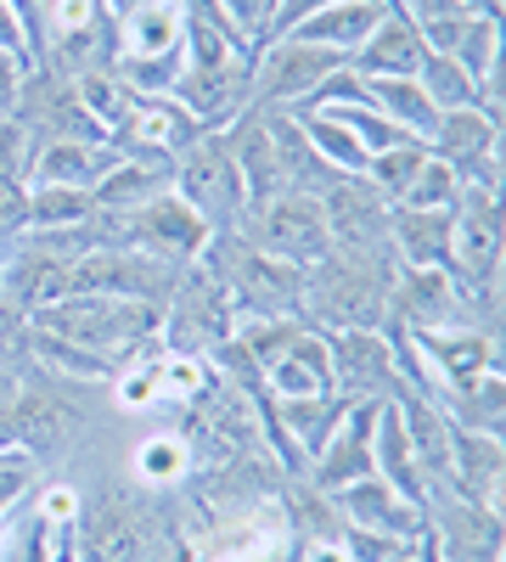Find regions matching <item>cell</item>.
Instances as JSON below:
<instances>
[{
	"label": "cell",
	"instance_id": "5bb4252c",
	"mask_svg": "<svg viewBox=\"0 0 506 562\" xmlns=\"http://www.w3.org/2000/svg\"><path fill=\"white\" fill-rule=\"evenodd\" d=\"M333 349V389L344 400H394L400 383V366L394 349L378 326H360V333H327Z\"/></svg>",
	"mask_w": 506,
	"mask_h": 562
},
{
	"label": "cell",
	"instance_id": "e575fe53",
	"mask_svg": "<svg viewBox=\"0 0 506 562\" xmlns=\"http://www.w3.org/2000/svg\"><path fill=\"white\" fill-rule=\"evenodd\" d=\"M417 85H423V97H428L439 113H450V108H479V85L456 68L445 52H428V57H423Z\"/></svg>",
	"mask_w": 506,
	"mask_h": 562
},
{
	"label": "cell",
	"instance_id": "ac0fdd59",
	"mask_svg": "<svg viewBox=\"0 0 506 562\" xmlns=\"http://www.w3.org/2000/svg\"><path fill=\"white\" fill-rule=\"evenodd\" d=\"M445 484L456 495L501 512V484H506V445H501V434L450 428V473H445Z\"/></svg>",
	"mask_w": 506,
	"mask_h": 562
},
{
	"label": "cell",
	"instance_id": "8992f818",
	"mask_svg": "<svg viewBox=\"0 0 506 562\" xmlns=\"http://www.w3.org/2000/svg\"><path fill=\"white\" fill-rule=\"evenodd\" d=\"M423 518L445 562H506V529L495 506H479L468 495H456L450 484H434Z\"/></svg>",
	"mask_w": 506,
	"mask_h": 562
},
{
	"label": "cell",
	"instance_id": "277c9868",
	"mask_svg": "<svg viewBox=\"0 0 506 562\" xmlns=\"http://www.w3.org/2000/svg\"><path fill=\"white\" fill-rule=\"evenodd\" d=\"M175 198L187 209H198L214 225V237L243 231L248 203H243V180H237L232 147H225V130H203L192 147L175 158Z\"/></svg>",
	"mask_w": 506,
	"mask_h": 562
},
{
	"label": "cell",
	"instance_id": "30bf717a",
	"mask_svg": "<svg viewBox=\"0 0 506 562\" xmlns=\"http://www.w3.org/2000/svg\"><path fill=\"white\" fill-rule=\"evenodd\" d=\"M243 237H248L254 248H265L270 259H288V265H299V270H310L321 254L333 248L321 198H304V192H282L276 203H265L259 214H248Z\"/></svg>",
	"mask_w": 506,
	"mask_h": 562
},
{
	"label": "cell",
	"instance_id": "44dd1931",
	"mask_svg": "<svg viewBox=\"0 0 506 562\" xmlns=\"http://www.w3.org/2000/svg\"><path fill=\"white\" fill-rule=\"evenodd\" d=\"M423 57H428L423 34L411 29L400 12H383V23L366 34V45L349 57V68H355L360 79H417Z\"/></svg>",
	"mask_w": 506,
	"mask_h": 562
},
{
	"label": "cell",
	"instance_id": "60d3db41",
	"mask_svg": "<svg viewBox=\"0 0 506 562\" xmlns=\"http://www.w3.org/2000/svg\"><path fill=\"white\" fill-rule=\"evenodd\" d=\"M327 7H344V0H276V7H270V23H265V40H282L288 29H299L304 18L327 12Z\"/></svg>",
	"mask_w": 506,
	"mask_h": 562
},
{
	"label": "cell",
	"instance_id": "b9f144b4",
	"mask_svg": "<svg viewBox=\"0 0 506 562\" xmlns=\"http://www.w3.org/2000/svg\"><path fill=\"white\" fill-rule=\"evenodd\" d=\"M34 512H40L45 524H57V529H74V518H79V490H74V484H45L40 501H34Z\"/></svg>",
	"mask_w": 506,
	"mask_h": 562
},
{
	"label": "cell",
	"instance_id": "ba28073f",
	"mask_svg": "<svg viewBox=\"0 0 506 562\" xmlns=\"http://www.w3.org/2000/svg\"><path fill=\"white\" fill-rule=\"evenodd\" d=\"M209 243H214V225H209L198 209L180 203L175 192H164V198H153L147 209H130V214H124V248L147 254V259H164V265H175V270L198 265V259L209 254Z\"/></svg>",
	"mask_w": 506,
	"mask_h": 562
},
{
	"label": "cell",
	"instance_id": "d590c367",
	"mask_svg": "<svg viewBox=\"0 0 506 562\" xmlns=\"http://www.w3.org/2000/svg\"><path fill=\"white\" fill-rule=\"evenodd\" d=\"M299 333H304V321H237V344L248 349V360L259 371H270L276 360H282Z\"/></svg>",
	"mask_w": 506,
	"mask_h": 562
},
{
	"label": "cell",
	"instance_id": "bcb514c9",
	"mask_svg": "<svg viewBox=\"0 0 506 562\" xmlns=\"http://www.w3.org/2000/svg\"><path fill=\"white\" fill-rule=\"evenodd\" d=\"M383 562H423V557H417V540H411V546H394Z\"/></svg>",
	"mask_w": 506,
	"mask_h": 562
},
{
	"label": "cell",
	"instance_id": "d4e9b609",
	"mask_svg": "<svg viewBox=\"0 0 506 562\" xmlns=\"http://www.w3.org/2000/svg\"><path fill=\"white\" fill-rule=\"evenodd\" d=\"M394 405H400L411 456H417L428 490L445 484V473H450V416H445V405H434V400H423V394H411V389H400Z\"/></svg>",
	"mask_w": 506,
	"mask_h": 562
},
{
	"label": "cell",
	"instance_id": "9a60e30c",
	"mask_svg": "<svg viewBox=\"0 0 506 562\" xmlns=\"http://www.w3.org/2000/svg\"><path fill=\"white\" fill-rule=\"evenodd\" d=\"M378 405L383 400H355L349 411H344V422L333 428V439L315 450V461H310V484L321 490V495H338V490H349V484H360V479H372V428H378Z\"/></svg>",
	"mask_w": 506,
	"mask_h": 562
},
{
	"label": "cell",
	"instance_id": "d6986e66",
	"mask_svg": "<svg viewBox=\"0 0 506 562\" xmlns=\"http://www.w3.org/2000/svg\"><path fill=\"white\" fill-rule=\"evenodd\" d=\"M225 147H232V164H237V180H243V203L248 214H259L265 203H276L288 192L282 186V169H276V147H270V130L259 113H243L232 130H225ZM248 225V220H243Z\"/></svg>",
	"mask_w": 506,
	"mask_h": 562
},
{
	"label": "cell",
	"instance_id": "74e56055",
	"mask_svg": "<svg viewBox=\"0 0 506 562\" xmlns=\"http://www.w3.org/2000/svg\"><path fill=\"white\" fill-rule=\"evenodd\" d=\"M34 164V135L18 119H0V186H29Z\"/></svg>",
	"mask_w": 506,
	"mask_h": 562
},
{
	"label": "cell",
	"instance_id": "4316f807",
	"mask_svg": "<svg viewBox=\"0 0 506 562\" xmlns=\"http://www.w3.org/2000/svg\"><path fill=\"white\" fill-rule=\"evenodd\" d=\"M130 473L147 490H180L198 473V456H192V445H187L180 428H147L130 450Z\"/></svg>",
	"mask_w": 506,
	"mask_h": 562
},
{
	"label": "cell",
	"instance_id": "8fae6325",
	"mask_svg": "<svg viewBox=\"0 0 506 562\" xmlns=\"http://www.w3.org/2000/svg\"><path fill=\"white\" fill-rule=\"evenodd\" d=\"M175 102L187 108L198 130H232L254 108V57L209 63V68H180Z\"/></svg>",
	"mask_w": 506,
	"mask_h": 562
},
{
	"label": "cell",
	"instance_id": "8d00e7d4",
	"mask_svg": "<svg viewBox=\"0 0 506 562\" xmlns=\"http://www.w3.org/2000/svg\"><path fill=\"white\" fill-rule=\"evenodd\" d=\"M456 198H462V180H456V169L428 153V164L417 169V180L405 186V198H400L394 209H456Z\"/></svg>",
	"mask_w": 506,
	"mask_h": 562
},
{
	"label": "cell",
	"instance_id": "f35d334b",
	"mask_svg": "<svg viewBox=\"0 0 506 562\" xmlns=\"http://www.w3.org/2000/svg\"><path fill=\"white\" fill-rule=\"evenodd\" d=\"M214 7H220V18L232 23V29L254 45V52H259V45H265V23H270V7H276V0H214Z\"/></svg>",
	"mask_w": 506,
	"mask_h": 562
},
{
	"label": "cell",
	"instance_id": "83f0119b",
	"mask_svg": "<svg viewBox=\"0 0 506 562\" xmlns=\"http://www.w3.org/2000/svg\"><path fill=\"white\" fill-rule=\"evenodd\" d=\"M175 192V164H142V158H119L102 180H97V203L102 209H147L153 198Z\"/></svg>",
	"mask_w": 506,
	"mask_h": 562
},
{
	"label": "cell",
	"instance_id": "ee69618b",
	"mask_svg": "<svg viewBox=\"0 0 506 562\" xmlns=\"http://www.w3.org/2000/svg\"><path fill=\"white\" fill-rule=\"evenodd\" d=\"M0 52H7V57H29V34H23V18H18L12 0H0Z\"/></svg>",
	"mask_w": 506,
	"mask_h": 562
},
{
	"label": "cell",
	"instance_id": "1f68e13d",
	"mask_svg": "<svg viewBox=\"0 0 506 562\" xmlns=\"http://www.w3.org/2000/svg\"><path fill=\"white\" fill-rule=\"evenodd\" d=\"M97 214V192L79 186H29V231H74Z\"/></svg>",
	"mask_w": 506,
	"mask_h": 562
},
{
	"label": "cell",
	"instance_id": "d6a6232c",
	"mask_svg": "<svg viewBox=\"0 0 506 562\" xmlns=\"http://www.w3.org/2000/svg\"><path fill=\"white\" fill-rule=\"evenodd\" d=\"M445 416L450 428H473V434H501L506 422V389H501V371H490V378H479L473 389L450 394L445 400Z\"/></svg>",
	"mask_w": 506,
	"mask_h": 562
},
{
	"label": "cell",
	"instance_id": "f6af8a7d",
	"mask_svg": "<svg viewBox=\"0 0 506 562\" xmlns=\"http://www.w3.org/2000/svg\"><path fill=\"white\" fill-rule=\"evenodd\" d=\"M417 557H423V562H445V557H439V546H434V540H428V529H423V535H417Z\"/></svg>",
	"mask_w": 506,
	"mask_h": 562
},
{
	"label": "cell",
	"instance_id": "cb8c5ba5",
	"mask_svg": "<svg viewBox=\"0 0 506 562\" xmlns=\"http://www.w3.org/2000/svg\"><path fill=\"white\" fill-rule=\"evenodd\" d=\"M113 29V63L119 57H169L180 52V34H187V7L180 0H153V7L130 12Z\"/></svg>",
	"mask_w": 506,
	"mask_h": 562
},
{
	"label": "cell",
	"instance_id": "7402d4cb",
	"mask_svg": "<svg viewBox=\"0 0 506 562\" xmlns=\"http://www.w3.org/2000/svg\"><path fill=\"white\" fill-rule=\"evenodd\" d=\"M372 473L400 490L411 506H428V479H423V467L417 456H411V439H405V422H400V405L383 400L378 405V428H372Z\"/></svg>",
	"mask_w": 506,
	"mask_h": 562
},
{
	"label": "cell",
	"instance_id": "4dcf8cb0",
	"mask_svg": "<svg viewBox=\"0 0 506 562\" xmlns=\"http://www.w3.org/2000/svg\"><path fill=\"white\" fill-rule=\"evenodd\" d=\"M74 97H79V108L102 124V135H113L119 130V119L135 108V90L113 74V63H97V68H85V74H74Z\"/></svg>",
	"mask_w": 506,
	"mask_h": 562
},
{
	"label": "cell",
	"instance_id": "5b68a950",
	"mask_svg": "<svg viewBox=\"0 0 506 562\" xmlns=\"http://www.w3.org/2000/svg\"><path fill=\"white\" fill-rule=\"evenodd\" d=\"M338 68H344L338 52H321V45H304L293 34L265 40L254 52V108L248 113H293L321 90V79L338 74Z\"/></svg>",
	"mask_w": 506,
	"mask_h": 562
},
{
	"label": "cell",
	"instance_id": "f546056e",
	"mask_svg": "<svg viewBox=\"0 0 506 562\" xmlns=\"http://www.w3.org/2000/svg\"><path fill=\"white\" fill-rule=\"evenodd\" d=\"M299 130L310 135V147L321 153V164H327L333 175H366V147L333 119V113H321V108H293Z\"/></svg>",
	"mask_w": 506,
	"mask_h": 562
},
{
	"label": "cell",
	"instance_id": "603a6c76",
	"mask_svg": "<svg viewBox=\"0 0 506 562\" xmlns=\"http://www.w3.org/2000/svg\"><path fill=\"white\" fill-rule=\"evenodd\" d=\"M333 389V349H327V333H304L293 338V349L265 371V394L270 400H304V394H327Z\"/></svg>",
	"mask_w": 506,
	"mask_h": 562
},
{
	"label": "cell",
	"instance_id": "f1b7e54d",
	"mask_svg": "<svg viewBox=\"0 0 506 562\" xmlns=\"http://www.w3.org/2000/svg\"><path fill=\"white\" fill-rule=\"evenodd\" d=\"M366 102H372L394 130L417 135V140H428V130H434V119H439V108L423 97L417 79H366Z\"/></svg>",
	"mask_w": 506,
	"mask_h": 562
},
{
	"label": "cell",
	"instance_id": "7dc6e473",
	"mask_svg": "<svg viewBox=\"0 0 506 562\" xmlns=\"http://www.w3.org/2000/svg\"><path fill=\"white\" fill-rule=\"evenodd\" d=\"M0 562H12V557H0Z\"/></svg>",
	"mask_w": 506,
	"mask_h": 562
},
{
	"label": "cell",
	"instance_id": "9c48e42d",
	"mask_svg": "<svg viewBox=\"0 0 506 562\" xmlns=\"http://www.w3.org/2000/svg\"><path fill=\"white\" fill-rule=\"evenodd\" d=\"M74 546L79 562H147V518L124 490H97L79 495V518H74Z\"/></svg>",
	"mask_w": 506,
	"mask_h": 562
},
{
	"label": "cell",
	"instance_id": "52a82bcc",
	"mask_svg": "<svg viewBox=\"0 0 506 562\" xmlns=\"http://www.w3.org/2000/svg\"><path fill=\"white\" fill-rule=\"evenodd\" d=\"M428 153L456 169L462 186L501 192V119L484 108H450L428 130Z\"/></svg>",
	"mask_w": 506,
	"mask_h": 562
},
{
	"label": "cell",
	"instance_id": "836d02e7",
	"mask_svg": "<svg viewBox=\"0 0 506 562\" xmlns=\"http://www.w3.org/2000/svg\"><path fill=\"white\" fill-rule=\"evenodd\" d=\"M428 164V140H400V147H383L366 158V186L372 192H383L389 203L405 198V186L417 180V169Z\"/></svg>",
	"mask_w": 506,
	"mask_h": 562
},
{
	"label": "cell",
	"instance_id": "3957f363",
	"mask_svg": "<svg viewBox=\"0 0 506 562\" xmlns=\"http://www.w3.org/2000/svg\"><path fill=\"white\" fill-rule=\"evenodd\" d=\"M383 333H456V326H479V333H495L501 321H490L462 288H456L450 270H400L389 304H383Z\"/></svg>",
	"mask_w": 506,
	"mask_h": 562
},
{
	"label": "cell",
	"instance_id": "7a4b0ae2",
	"mask_svg": "<svg viewBox=\"0 0 506 562\" xmlns=\"http://www.w3.org/2000/svg\"><path fill=\"white\" fill-rule=\"evenodd\" d=\"M394 276H400L394 254L327 248L304 270V326H315V333H360V326H378Z\"/></svg>",
	"mask_w": 506,
	"mask_h": 562
},
{
	"label": "cell",
	"instance_id": "4fadbf2b",
	"mask_svg": "<svg viewBox=\"0 0 506 562\" xmlns=\"http://www.w3.org/2000/svg\"><path fill=\"white\" fill-rule=\"evenodd\" d=\"M203 130L187 119L175 97H135V108L119 119V130L108 135L119 158H142V164H175L192 147Z\"/></svg>",
	"mask_w": 506,
	"mask_h": 562
},
{
	"label": "cell",
	"instance_id": "ab89813d",
	"mask_svg": "<svg viewBox=\"0 0 506 562\" xmlns=\"http://www.w3.org/2000/svg\"><path fill=\"white\" fill-rule=\"evenodd\" d=\"M29 231V186H0V259Z\"/></svg>",
	"mask_w": 506,
	"mask_h": 562
},
{
	"label": "cell",
	"instance_id": "7bdbcfd3",
	"mask_svg": "<svg viewBox=\"0 0 506 562\" xmlns=\"http://www.w3.org/2000/svg\"><path fill=\"white\" fill-rule=\"evenodd\" d=\"M29 57H7L0 52V119H18V102H23V79H29Z\"/></svg>",
	"mask_w": 506,
	"mask_h": 562
},
{
	"label": "cell",
	"instance_id": "7c38bea8",
	"mask_svg": "<svg viewBox=\"0 0 506 562\" xmlns=\"http://www.w3.org/2000/svg\"><path fill=\"white\" fill-rule=\"evenodd\" d=\"M321 214H327V237L344 254H389V214L394 203L366 186V175H338L321 192Z\"/></svg>",
	"mask_w": 506,
	"mask_h": 562
},
{
	"label": "cell",
	"instance_id": "ffe728a7",
	"mask_svg": "<svg viewBox=\"0 0 506 562\" xmlns=\"http://www.w3.org/2000/svg\"><path fill=\"white\" fill-rule=\"evenodd\" d=\"M119 164L113 140H40L34 164H29V186H79L97 192V180Z\"/></svg>",
	"mask_w": 506,
	"mask_h": 562
},
{
	"label": "cell",
	"instance_id": "e0dca14e",
	"mask_svg": "<svg viewBox=\"0 0 506 562\" xmlns=\"http://www.w3.org/2000/svg\"><path fill=\"white\" fill-rule=\"evenodd\" d=\"M456 209H394L389 214V254L400 270H450Z\"/></svg>",
	"mask_w": 506,
	"mask_h": 562
},
{
	"label": "cell",
	"instance_id": "2e32d148",
	"mask_svg": "<svg viewBox=\"0 0 506 562\" xmlns=\"http://www.w3.org/2000/svg\"><path fill=\"white\" fill-rule=\"evenodd\" d=\"M333 506H338V518L349 524V529H366V535H383V540H417L423 529H428V518H423V506H411L400 490H389L378 473L372 479H360V484H349V490H338L333 495Z\"/></svg>",
	"mask_w": 506,
	"mask_h": 562
},
{
	"label": "cell",
	"instance_id": "484cf974",
	"mask_svg": "<svg viewBox=\"0 0 506 562\" xmlns=\"http://www.w3.org/2000/svg\"><path fill=\"white\" fill-rule=\"evenodd\" d=\"M383 0H344V7H327V12H315V18H304L299 29H288L293 40H304V45H321V52H338L344 63L366 45V34H372L378 23H383Z\"/></svg>",
	"mask_w": 506,
	"mask_h": 562
},
{
	"label": "cell",
	"instance_id": "6da1fadb",
	"mask_svg": "<svg viewBox=\"0 0 506 562\" xmlns=\"http://www.w3.org/2000/svg\"><path fill=\"white\" fill-rule=\"evenodd\" d=\"M34 326L57 333L90 355L113 360L119 371L135 366L142 355L164 349L158 333H164V304H147V299H119V293H74V299H57L29 315Z\"/></svg>",
	"mask_w": 506,
	"mask_h": 562
}]
</instances>
